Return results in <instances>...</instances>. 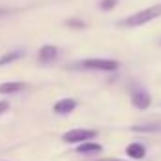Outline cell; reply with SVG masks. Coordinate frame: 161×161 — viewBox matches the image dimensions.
Wrapping results in <instances>:
<instances>
[{"label": "cell", "mask_w": 161, "mask_h": 161, "mask_svg": "<svg viewBox=\"0 0 161 161\" xmlns=\"http://www.w3.org/2000/svg\"><path fill=\"white\" fill-rule=\"evenodd\" d=\"M161 17V4H156V6H150L146 9H141L137 13H131L129 17L118 21V26H125V28H137V26H142L154 19Z\"/></svg>", "instance_id": "obj_1"}, {"label": "cell", "mask_w": 161, "mask_h": 161, "mask_svg": "<svg viewBox=\"0 0 161 161\" xmlns=\"http://www.w3.org/2000/svg\"><path fill=\"white\" fill-rule=\"evenodd\" d=\"M94 137H96L94 129H71V131H66L62 135V141H66L69 144H82Z\"/></svg>", "instance_id": "obj_2"}, {"label": "cell", "mask_w": 161, "mask_h": 161, "mask_svg": "<svg viewBox=\"0 0 161 161\" xmlns=\"http://www.w3.org/2000/svg\"><path fill=\"white\" fill-rule=\"evenodd\" d=\"M82 68L99 69V71H114V69H118V62L107 60V58H88V60L82 62Z\"/></svg>", "instance_id": "obj_3"}, {"label": "cell", "mask_w": 161, "mask_h": 161, "mask_svg": "<svg viewBox=\"0 0 161 161\" xmlns=\"http://www.w3.org/2000/svg\"><path fill=\"white\" fill-rule=\"evenodd\" d=\"M131 103H133L137 109H148L150 103H152V99H150V96H148L144 90H135V92L131 94Z\"/></svg>", "instance_id": "obj_4"}, {"label": "cell", "mask_w": 161, "mask_h": 161, "mask_svg": "<svg viewBox=\"0 0 161 161\" xmlns=\"http://www.w3.org/2000/svg\"><path fill=\"white\" fill-rule=\"evenodd\" d=\"M75 107H77V101L71 97H66V99H60L54 103V113L56 114H69L71 111H75Z\"/></svg>", "instance_id": "obj_5"}, {"label": "cell", "mask_w": 161, "mask_h": 161, "mask_svg": "<svg viewBox=\"0 0 161 161\" xmlns=\"http://www.w3.org/2000/svg\"><path fill=\"white\" fill-rule=\"evenodd\" d=\"M125 154H127L131 159H142V158L146 156V148H144V144H141V142H131V144L125 148Z\"/></svg>", "instance_id": "obj_6"}, {"label": "cell", "mask_w": 161, "mask_h": 161, "mask_svg": "<svg viewBox=\"0 0 161 161\" xmlns=\"http://www.w3.org/2000/svg\"><path fill=\"white\" fill-rule=\"evenodd\" d=\"M56 56H58V49L53 47V45H45V47L40 49V60L41 62H53V60H56Z\"/></svg>", "instance_id": "obj_7"}, {"label": "cell", "mask_w": 161, "mask_h": 161, "mask_svg": "<svg viewBox=\"0 0 161 161\" xmlns=\"http://www.w3.org/2000/svg\"><path fill=\"white\" fill-rule=\"evenodd\" d=\"M26 88V82H2L0 84V94H15V92H21Z\"/></svg>", "instance_id": "obj_8"}, {"label": "cell", "mask_w": 161, "mask_h": 161, "mask_svg": "<svg viewBox=\"0 0 161 161\" xmlns=\"http://www.w3.org/2000/svg\"><path fill=\"white\" fill-rule=\"evenodd\" d=\"M77 152L79 154H96V152H101V144L86 141V142H82V144L77 146Z\"/></svg>", "instance_id": "obj_9"}, {"label": "cell", "mask_w": 161, "mask_h": 161, "mask_svg": "<svg viewBox=\"0 0 161 161\" xmlns=\"http://www.w3.org/2000/svg\"><path fill=\"white\" fill-rule=\"evenodd\" d=\"M21 56H23V51H13V53H9V54H4V56L0 58V66H6V64H9V62H13V60L21 58Z\"/></svg>", "instance_id": "obj_10"}, {"label": "cell", "mask_w": 161, "mask_h": 161, "mask_svg": "<svg viewBox=\"0 0 161 161\" xmlns=\"http://www.w3.org/2000/svg\"><path fill=\"white\" fill-rule=\"evenodd\" d=\"M133 129H135V131H156V129H159V125H156V124H148V125H135Z\"/></svg>", "instance_id": "obj_11"}, {"label": "cell", "mask_w": 161, "mask_h": 161, "mask_svg": "<svg viewBox=\"0 0 161 161\" xmlns=\"http://www.w3.org/2000/svg\"><path fill=\"white\" fill-rule=\"evenodd\" d=\"M101 9H113L116 6V0H101Z\"/></svg>", "instance_id": "obj_12"}, {"label": "cell", "mask_w": 161, "mask_h": 161, "mask_svg": "<svg viewBox=\"0 0 161 161\" xmlns=\"http://www.w3.org/2000/svg\"><path fill=\"white\" fill-rule=\"evenodd\" d=\"M8 109H9V103H8V101H0V114L6 113Z\"/></svg>", "instance_id": "obj_13"}, {"label": "cell", "mask_w": 161, "mask_h": 161, "mask_svg": "<svg viewBox=\"0 0 161 161\" xmlns=\"http://www.w3.org/2000/svg\"><path fill=\"white\" fill-rule=\"evenodd\" d=\"M68 25H69V26H84L82 21H68Z\"/></svg>", "instance_id": "obj_14"}, {"label": "cell", "mask_w": 161, "mask_h": 161, "mask_svg": "<svg viewBox=\"0 0 161 161\" xmlns=\"http://www.w3.org/2000/svg\"><path fill=\"white\" fill-rule=\"evenodd\" d=\"M9 13V9H6V8H0V17H4V15H8Z\"/></svg>", "instance_id": "obj_15"}, {"label": "cell", "mask_w": 161, "mask_h": 161, "mask_svg": "<svg viewBox=\"0 0 161 161\" xmlns=\"http://www.w3.org/2000/svg\"><path fill=\"white\" fill-rule=\"evenodd\" d=\"M101 161H120V159H101Z\"/></svg>", "instance_id": "obj_16"}]
</instances>
